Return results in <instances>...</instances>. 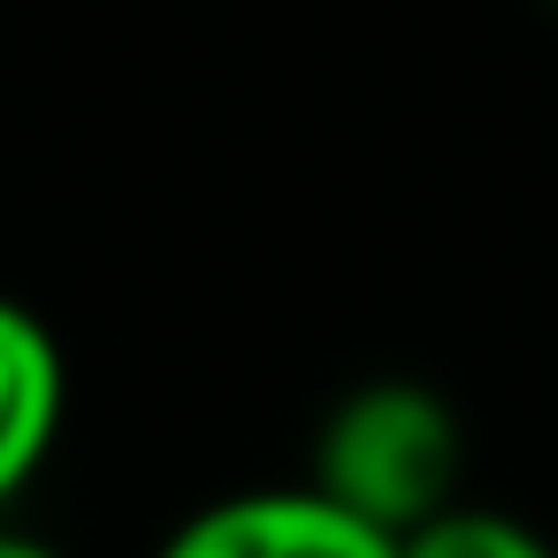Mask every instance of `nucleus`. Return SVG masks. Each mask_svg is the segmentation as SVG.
Segmentation results:
<instances>
[{"instance_id":"423d86ee","label":"nucleus","mask_w":558,"mask_h":558,"mask_svg":"<svg viewBox=\"0 0 558 558\" xmlns=\"http://www.w3.org/2000/svg\"><path fill=\"white\" fill-rule=\"evenodd\" d=\"M550 9H558V0H550Z\"/></svg>"},{"instance_id":"f257e3e1","label":"nucleus","mask_w":558,"mask_h":558,"mask_svg":"<svg viewBox=\"0 0 558 558\" xmlns=\"http://www.w3.org/2000/svg\"><path fill=\"white\" fill-rule=\"evenodd\" d=\"M459 466H466V436L451 398L413 375H375L329 405L306 482L405 543L459 505Z\"/></svg>"},{"instance_id":"f03ea898","label":"nucleus","mask_w":558,"mask_h":558,"mask_svg":"<svg viewBox=\"0 0 558 558\" xmlns=\"http://www.w3.org/2000/svg\"><path fill=\"white\" fill-rule=\"evenodd\" d=\"M154 558H405V543L344 512L314 482H276V489H230L184 512Z\"/></svg>"},{"instance_id":"7ed1b4c3","label":"nucleus","mask_w":558,"mask_h":558,"mask_svg":"<svg viewBox=\"0 0 558 558\" xmlns=\"http://www.w3.org/2000/svg\"><path fill=\"white\" fill-rule=\"evenodd\" d=\"M70 428V352L32 306H0V497H24Z\"/></svg>"},{"instance_id":"20e7f679","label":"nucleus","mask_w":558,"mask_h":558,"mask_svg":"<svg viewBox=\"0 0 558 558\" xmlns=\"http://www.w3.org/2000/svg\"><path fill=\"white\" fill-rule=\"evenodd\" d=\"M405 558H558V543L543 527H527L520 512L451 505L444 520H428L421 535H405Z\"/></svg>"},{"instance_id":"39448f33","label":"nucleus","mask_w":558,"mask_h":558,"mask_svg":"<svg viewBox=\"0 0 558 558\" xmlns=\"http://www.w3.org/2000/svg\"><path fill=\"white\" fill-rule=\"evenodd\" d=\"M0 558H62L54 543H39L32 527H9V535H0Z\"/></svg>"}]
</instances>
